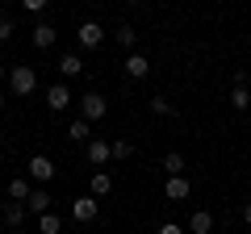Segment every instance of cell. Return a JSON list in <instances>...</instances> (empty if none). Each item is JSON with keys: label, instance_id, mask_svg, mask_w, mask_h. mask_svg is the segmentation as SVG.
<instances>
[{"label": "cell", "instance_id": "obj_12", "mask_svg": "<svg viewBox=\"0 0 251 234\" xmlns=\"http://www.w3.org/2000/svg\"><path fill=\"white\" fill-rule=\"evenodd\" d=\"M126 75H130V80H147V75H151L147 54H130V59H126Z\"/></svg>", "mask_w": 251, "mask_h": 234}, {"label": "cell", "instance_id": "obj_28", "mask_svg": "<svg viewBox=\"0 0 251 234\" xmlns=\"http://www.w3.org/2000/svg\"><path fill=\"white\" fill-rule=\"evenodd\" d=\"M0 109H4V92H0Z\"/></svg>", "mask_w": 251, "mask_h": 234}, {"label": "cell", "instance_id": "obj_6", "mask_svg": "<svg viewBox=\"0 0 251 234\" xmlns=\"http://www.w3.org/2000/svg\"><path fill=\"white\" fill-rule=\"evenodd\" d=\"M29 42H34L38 50H50V46L59 42V29H54V25H46V21H38V25H34V34H29Z\"/></svg>", "mask_w": 251, "mask_h": 234}, {"label": "cell", "instance_id": "obj_3", "mask_svg": "<svg viewBox=\"0 0 251 234\" xmlns=\"http://www.w3.org/2000/svg\"><path fill=\"white\" fill-rule=\"evenodd\" d=\"M97 213H100V201L92 197V192L72 201V217H75V222H97Z\"/></svg>", "mask_w": 251, "mask_h": 234}, {"label": "cell", "instance_id": "obj_20", "mask_svg": "<svg viewBox=\"0 0 251 234\" xmlns=\"http://www.w3.org/2000/svg\"><path fill=\"white\" fill-rule=\"evenodd\" d=\"M38 230H42V234H59V230H63V222H59L54 213H42V217H38Z\"/></svg>", "mask_w": 251, "mask_h": 234}, {"label": "cell", "instance_id": "obj_2", "mask_svg": "<svg viewBox=\"0 0 251 234\" xmlns=\"http://www.w3.org/2000/svg\"><path fill=\"white\" fill-rule=\"evenodd\" d=\"M9 88L17 92V96H29V92L38 88V75H34V67H13V71H9Z\"/></svg>", "mask_w": 251, "mask_h": 234}, {"label": "cell", "instance_id": "obj_25", "mask_svg": "<svg viewBox=\"0 0 251 234\" xmlns=\"http://www.w3.org/2000/svg\"><path fill=\"white\" fill-rule=\"evenodd\" d=\"M155 234H184V230H180L176 222H163V226H159V230H155Z\"/></svg>", "mask_w": 251, "mask_h": 234}, {"label": "cell", "instance_id": "obj_13", "mask_svg": "<svg viewBox=\"0 0 251 234\" xmlns=\"http://www.w3.org/2000/svg\"><path fill=\"white\" fill-rule=\"evenodd\" d=\"M188 230L193 234H214V213L209 209H197V213L188 217Z\"/></svg>", "mask_w": 251, "mask_h": 234}, {"label": "cell", "instance_id": "obj_19", "mask_svg": "<svg viewBox=\"0 0 251 234\" xmlns=\"http://www.w3.org/2000/svg\"><path fill=\"white\" fill-rule=\"evenodd\" d=\"M151 109H155V113H159V117H180V109L172 105L168 96H155V100H151Z\"/></svg>", "mask_w": 251, "mask_h": 234}, {"label": "cell", "instance_id": "obj_10", "mask_svg": "<svg viewBox=\"0 0 251 234\" xmlns=\"http://www.w3.org/2000/svg\"><path fill=\"white\" fill-rule=\"evenodd\" d=\"M84 151H88V163H92V167H100V163H109V155H113V146H109L105 138H92V142L84 146Z\"/></svg>", "mask_w": 251, "mask_h": 234}, {"label": "cell", "instance_id": "obj_17", "mask_svg": "<svg viewBox=\"0 0 251 234\" xmlns=\"http://www.w3.org/2000/svg\"><path fill=\"white\" fill-rule=\"evenodd\" d=\"M109 188H113V180H109V171H92V197H105Z\"/></svg>", "mask_w": 251, "mask_h": 234}, {"label": "cell", "instance_id": "obj_5", "mask_svg": "<svg viewBox=\"0 0 251 234\" xmlns=\"http://www.w3.org/2000/svg\"><path fill=\"white\" fill-rule=\"evenodd\" d=\"M25 167H29V180H38V188H42L46 180H54V163L46 159V155H34V159H29Z\"/></svg>", "mask_w": 251, "mask_h": 234}, {"label": "cell", "instance_id": "obj_16", "mask_svg": "<svg viewBox=\"0 0 251 234\" xmlns=\"http://www.w3.org/2000/svg\"><path fill=\"white\" fill-rule=\"evenodd\" d=\"M21 222H25V205H4V226H9V230H17Z\"/></svg>", "mask_w": 251, "mask_h": 234}, {"label": "cell", "instance_id": "obj_26", "mask_svg": "<svg viewBox=\"0 0 251 234\" xmlns=\"http://www.w3.org/2000/svg\"><path fill=\"white\" fill-rule=\"evenodd\" d=\"M243 222L251 226V201H247V205H243Z\"/></svg>", "mask_w": 251, "mask_h": 234}, {"label": "cell", "instance_id": "obj_24", "mask_svg": "<svg viewBox=\"0 0 251 234\" xmlns=\"http://www.w3.org/2000/svg\"><path fill=\"white\" fill-rule=\"evenodd\" d=\"M9 38H13V21L0 17V42H9Z\"/></svg>", "mask_w": 251, "mask_h": 234}, {"label": "cell", "instance_id": "obj_18", "mask_svg": "<svg viewBox=\"0 0 251 234\" xmlns=\"http://www.w3.org/2000/svg\"><path fill=\"white\" fill-rule=\"evenodd\" d=\"M29 192H34V188H29V180H21V176H17V180H9V197L13 201H29Z\"/></svg>", "mask_w": 251, "mask_h": 234}, {"label": "cell", "instance_id": "obj_8", "mask_svg": "<svg viewBox=\"0 0 251 234\" xmlns=\"http://www.w3.org/2000/svg\"><path fill=\"white\" fill-rule=\"evenodd\" d=\"M50 205H54L50 192H46V188H34V192H29V201H25V213H38V217H42V213H50Z\"/></svg>", "mask_w": 251, "mask_h": 234}, {"label": "cell", "instance_id": "obj_4", "mask_svg": "<svg viewBox=\"0 0 251 234\" xmlns=\"http://www.w3.org/2000/svg\"><path fill=\"white\" fill-rule=\"evenodd\" d=\"M75 42H80V46H84V50H97V46H100V42H105V29H100V25H97V21H84V25H80V29H75Z\"/></svg>", "mask_w": 251, "mask_h": 234}, {"label": "cell", "instance_id": "obj_30", "mask_svg": "<svg viewBox=\"0 0 251 234\" xmlns=\"http://www.w3.org/2000/svg\"><path fill=\"white\" fill-rule=\"evenodd\" d=\"M13 234H21V230H13Z\"/></svg>", "mask_w": 251, "mask_h": 234}, {"label": "cell", "instance_id": "obj_14", "mask_svg": "<svg viewBox=\"0 0 251 234\" xmlns=\"http://www.w3.org/2000/svg\"><path fill=\"white\" fill-rule=\"evenodd\" d=\"M67 138H72V142H84V146H88V142H92V130H88V121H84V117H75L72 126H67Z\"/></svg>", "mask_w": 251, "mask_h": 234}, {"label": "cell", "instance_id": "obj_15", "mask_svg": "<svg viewBox=\"0 0 251 234\" xmlns=\"http://www.w3.org/2000/svg\"><path fill=\"white\" fill-rule=\"evenodd\" d=\"M163 171H168V176H180V171H184V155L168 151V155H163Z\"/></svg>", "mask_w": 251, "mask_h": 234}, {"label": "cell", "instance_id": "obj_23", "mask_svg": "<svg viewBox=\"0 0 251 234\" xmlns=\"http://www.w3.org/2000/svg\"><path fill=\"white\" fill-rule=\"evenodd\" d=\"M130 155H134V142H113V159H130Z\"/></svg>", "mask_w": 251, "mask_h": 234}, {"label": "cell", "instance_id": "obj_29", "mask_svg": "<svg viewBox=\"0 0 251 234\" xmlns=\"http://www.w3.org/2000/svg\"><path fill=\"white\" fill-rule=\"evenodd\" d=\"M0 142H4V130H0Z\"/></svg>", "mask_w": 251, "mask_h": 234}, {"label": "cell", "instance_id": "obj_1", "mask_svg": "<svg viewBox=\"0 0 251 234\" xmlns=\"http://www.w3.org/2000/svg\"><path fill=\"white\" fill-rule=\"evenodd\" d=\"M80 117H84V121H100V117H109V100L100 96V92H84V96H80Z\"/></svg>", "mask_w": 251, "mask_h": 234}, {"label": "cell", "instance_id": "obj_9", "mask_svg": "<svg viewBox=\"0 0 251 234\" xmlns=\"http://www.w3.org/2000/svg\"><path fill=\"white\" fill-rule=\"evenodd\" d=\"M188 192H193V184H188L184 176H168V184H163V197L168 201H184Z\"/></svg>", "mask_w": 251, "mask_h": 234}, {"label": "cell", "instance_id": "obj_11", "mask_svg": "<svg viewBox=\"0 0 251 234\" xmlns=\"http://www.w3.org/2000/svg\"><path fill=\"white\" fill-rule=\"evenodd\" d=\"M59 75H63V80H75V75H84V59H80V54H63V59H59Z\"/></svg>", "mask_w": 251, "mask_h": 234}, {"label": "cell", "instance_id": "obj_22", "mask_svg": "<svg viewBox=\"0 0 251 234\" xmlns=\"http://www.w3.org/2000/svg\"><path fill=\"white\" fill-rule=\"evenodd\" d=\"M230 105L239 109V113H243V109H251V92H247V88H234V92H230Z\"/></svg>", "mask_w": 251, "mask_h": 234}, {"label": "cell", "instance_id": "obj_7", "mask_svg": "<svg viewBox=\"0 0 251 234\" xmlns=\"http://www.w3.org/2000/svg\"><path fill=\"white\" fill-rule=\"evenodd\" d=\"M46 105H50L54 113H63V109L72 105V88H67V84H50V88H46Z\"/></svg>", "mask_w": 251, "mask_h": 234}, {"label": "cell", "instance_id": "obj_27", "mask_svg": "<svg viewBox=\"0 0 251 234\" xmlns=\"http://www.w3.org/2000/svg\"><path fill=\"white\" fill-rule=\"evenodd\" d=\"M4 75H9V71H4V63H0V80H4Z\"/></svg>", "mask_w": 251, "mask_h": 234}, {"label": "cell", "instance_id": "obj_21", "mask_svg": "<svg viewBox=\"0 0 251 234\" xmlns=\"http://www.w3.org/2000/svg\"><path fill=\"white\" fill-rule=\"evenodd\" d=\"M117 42H122L126 50H134V42H138V34H134V25H117Z\"/></svg>", "mask_w": 251, "mask_h": 234}]
</instances>
